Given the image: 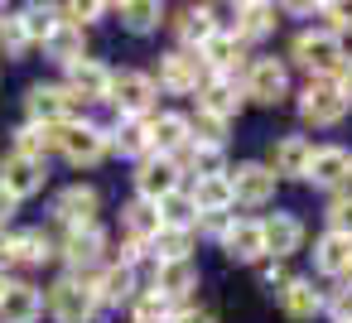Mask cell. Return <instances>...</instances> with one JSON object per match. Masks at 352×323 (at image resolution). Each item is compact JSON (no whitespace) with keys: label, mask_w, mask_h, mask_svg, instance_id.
<instances>
[{"label":"cell","mask_w":352,"mask_h":323,"mask_svg":"<svg viewBox=\"0 0 352 323\" xmlns=\"http://www.w3.org/2000/svg\"><path fill=\"white\" fill-rule=\"evenodd\" d=\"M111 15L121 20L126 34H140V39H145V34H155V30L164 25L169 10L160 5V0H121V5H111Z\"/></svg>","instance_id":"cell-31"},{"label":"cell","mask_w":352,"mask_h":323,"mask_svg":"<svg viewBox=\"0 0 352 323\" xmlns=\"http://www.w3.org/2000/svg\"><path fill=\"white\" fill-rule=\"evenodd\" d=\"M58 256V241L44 227H25V232H6V256L0 265H44Z\"/></svg>","instance_id":"cell-21"},{"label":"cell","mask_w":352,"mask_h":323,"mask_svg":"<svg viewBox=\"0 0 352 323\" xmlns=\"http://www.w3.org/2000/svg\"><path fill=\"white\" fill-rule=\"evenodd\" d=\"M15 25H20V34L30 39V49L39 44H49V34L58 30V5H25V10H15Z\"/></svg>","instance_id":"cell-36"},{"label":"cell","mask_w":352,"mask_h":323,"mask_svg":"<svg viewBox=\"0 0 352 323\" xmlns=\"http://www.w3.org/2000/svg\"><path fill=\"white\" fill-rule=\"evenodd\" d=\"M44 313V289L30 280H10L6 299H0V323H39Z\"/></svg>","instance_id":"cell-28"},{"label":"cell","mask_w":352,"mask_h":323,"mask_svg":"<svg viewBox=\"0 0 352 323\" xmlns=\"http://www.w3.org/2000/svg\"><path fill=\"white\" fill-rule=\"evenodd\" d=\"M44 183H49V164L44 159H25V155H10V150L0 155V188H6L15 203L44 193Z\"/></svg>","instance_id":"cell-13"},{"label":"cell","mask_w":352,"mask_h":323,"mask_svg":"<svg viewBox=\"0 0 352 323\" xmlns=\"http://www.w3.org/2000/svg\"><path fill=\"white\" fill-rule=\"evenodd\" d=\"M203 285V265L188 256V260H164V265H155V294L160 299H169L174 309H184V304H193V289Z\"/></svg>","instance_id":"cell-16"},{"label":"cell","mask_w":352,"mask_h":323,"mask_svg":"<svg viewBox=\"0 0 352 323\" xmlns=\"http://www.w3.org/2000/svg\"><path fill=\"white\" fill-rule=\"evenodd\" d=\"M285 63L304 68L309 78H338L342 63H347V44L333 30H323V25H309V30H299L289 39V58Z\"/></svg>","instance_id":"cell-1"},{"label":"cell","mask_w":352,"mask_h":323,"mask_svg":"<svg viewBox=\"0 0 352 323\" xmlns=\"http://www.w3.org/2000/svg\"><path fill=\"white\" fill-rule=\"evenodd\" d=\"M107 107L126 121H150L155 107H160V87L150 73L140 68H111V92H107Z\"/></svg>","instance_id":"cell-4"},{"label":"cell","mask_w":352,"mask_h":323,"mask_svg":"<svg viewBox=\"0 0 352 323\" xmlns=\"http://www.w3.org/2000/svg\"><path fill=\"white\" fill-rule=\"evenodd\" d=\"M174 49H188V54H198L212 34H217V25H212V15H208V5H184V10H174Z\"/></svg>","instance_id":"cell-29"},{"label":"cell","mask_w":352,"mask_h":323,"mask_svg":"<svg viewBox=\"0 0 352 323\" xmlns=\"http://www.w3.org/2000/svg\"><path fill=\"white\" fill-rule=\"evenodd\" d=\"M304 183L323 188L328 198L333 193H347L352 188V150L347 145H314L309 169H304Z\"/></svg>","instance_id":"cell-10"},{"label":"cell","mask_w":352,"mask_h":323,"mask_svg":"<svg viewBox=\"0 0 352 323\" xmlns=\"http://www.w3.org/2000/svg\"><path fill=\"white\" fill-rule=\"evenodd\" d=\"M241 107H246V97H241L236 78H203V87H198V111L203 116H217V121L232 126L241 116Z\"/></svg>","instance_id":"cell-22"},{"label":"cell","mask_w":352,"mask_h":323,"mask_svg":"<svg viewBox=\"0 0 352 323\" xmlns=\"http://www.w3.org/2000/svg\"><path fill=\"white\" fill-rule=\"evenodd\" d=\"M44 54L58 63V68H73L78 58H87V30H73V25H58L44 44Z\"/></svg>","instance_id":"cell-37"},{"label":"cell","mask_w":352,"mask_h":323,"mask_svg":"<svg viewBox=\"0 0 352 323\" xmlns=\"http://www.w3.org/2000/svg\"><path fill=\"white\" fill-rule=\"evenodd\" d=\"M294 111H299L304 126H314V131H333V126L347 121L352 102L342 97L338 78H309V82L299 87V97H294Z\"/></svg>","instance_id":"cell-3"},{"label":"cell","mask_w":352,"mask_h":323,"mask_svg":"<svg viewBox=\"0 0 352 323\" xmlns=\"http://www.w3.org/2000/svg\"><path fill=\"white\" fill-rule=\"evenodd\" d=\"M73 169H97L107 155H111V135H107V126H97V121H68V126H58V145H54Z\"/></svg>","instance_id":"cell-7"},{"label":"cell","mask_w":352,"mask_h":323,"mask_svg":"<svg viewBox=\"0 0 352 323\" xmlns=\"http://www.w3.org/2000/svg\"><path fill=\"white\" fill-rule=\"evenodd\" d=\"M280 25V5H270V0H236V39L241 44H256L265 34H275Z\"/></svg>","instance_id":"cell-26"},{"label":"cell","mask_w":352,"mask_h":323,"mask_svg":"<svg viewBox=\"0 0 352 323\" xmlns=\"http://www.w3.org/2000/svg\"><path fill=\"white\" fill-rule=\"evenodd\" d=\"M236 82H241V97L251 107H285L289 102V63L275 58V54L246 58V68H241Z\"/></svg>","instance_id":"cell-2"},{"label":"cell","mask_w":352,"mask_h":323,"mask_svg":"<svg viewBox=\"0 0 352 323\" xmlns=\"http://www.w3.org/2000/svg\"><path fill=\"white\" fill-rule=\"evenodd\" d=\"M131 183H135V198H145V203H160V198H169V193H179V188H184V174H179V164H174V159L145 155V159L135 164Z\"/></svg>","instance_id":"cell-14"},{"label":"cell","mask_w":352,"mask_h":323,"mask_svg":"<svg viewBox=\"0 0 352 323\" xmlns=\"http://www.w3.org/2000/svg\"><path fill=\"white\" fill-rule=\"evenodd\" d=\"M261 232H265V256H275V260L299 256L304 251V236H309L304 217L299 212H285V208H275L270 217H261Z\"/></svg>","instance_id":"cell-15"},{"label":"cell","mask_w":352,"mask_h":323,"mask_svg":"<svg viewBox=\"0 0 352 323\" xmlns=\"http://www.w3.org/2000/svg\"><path fill=\"white\" fill-rule=\"evenodd\" d=\"M323 5V0H318ZM318 5H309V0H289V5H280V15H294V20H309V15H318Z\"/></svg>","instance_id":"cell-50"},{"label":"cell","mask_w":352,"mask_h":323,"mask_svg":"<svg viewBox=\"0 0 352 323\" xmlns=\"http://www.w3.org/2000/svg\"><path fill=\"white\" fill-rule=\"evenodd\" d=\"M323 217H328V232H338V236H352V188H347V193H333Z\"/></svg>","instance_id":"cell-44"},{"label":"cell","mask_w":352,"mask_h":323,"mask_svg":"<svg viewBox=\"0 0 352 323\" xmlns=\"http://www.w3.org/2000/svg\"><path fill=\"white\" fill-rule=\"evenodd\" d=\"M150 78H155V87L169 92V97H198L208 68H203L198 54H188V49H169V54L155 58V73H150Z\"/></svg>","instance_id":"cell-8"},{"label":"cell","mask_w":352,"mask_h":323,"mask_svg":"<svg viewBox=\"0 0 352 323\" xmlns=\"http://www.w3.org/2000/svg\"><path fill=\"white\" fill-rule=\"evenodd\" d=\"M0 20H6V10H0Z\"/></svg>","instance_id":"cell-54"},{"label":"cell","mask_w":352,"mask_h":323,"mask_svg":"<svg viewBox=\"0 0 352 323\" xmlns=\"http://www.w3.org/2000/svg\"><path fill=\"white\" fill-rule=\"evenodd\" d=\"M280 299V313L294 318V323H314L323 313V289L309 280V275H289V285L275 294Z\"/></svg>","instance_id":"cell-25"},{"label":"cell","mask_w":352,"mask_h":323,"mask_svg":"<svg viewBox=\"0 0 352 323\" xmlns=\"http://www.w3.org/2000/svg\"><path fill=\"white\" fill-rule=\"evenodd\" d=\"M44 309L54 313V323H92L97 318V294H92V280L82 275H58L49 289H44Z\"/></svg>","instance_id":"cell-6"},{"label":"cell","mask_w":352,"mask_h":323,"mask_svg":"<svg viewBox=\"0 0 352 323\" xmlns=\"http://www.w3.org/2000/svg\"><path fill=\"white\" fill-rule=\"evenodd\" d=\"M92 294H97V309H121V304H131L140 294V275L126 270V265H116V260H107L92 275Z\"/></svg>","instance_id":"cell-23"},{"label":"cell","mask_w":352,"mask_h":323,"mask_svg":"<svg viewBox=\"0 0 352 323\" xmlns=\"http://www.w3.org/2000/svg\"><path fill=\"white\" fill-rule=\"evenodd\" d=\"M150 260L155 265H164V260H188L193 256V232H179V227H160L155 236H150Z\"/></svg>","instance_id":"cell-38"},{"label":"cell","mask_w":352,"mask_h":323,"mask_svg":"<svg viewBox=\"0 0 352 323\" xmlns=\"http://www.w3.org/2000/svg\"><path fill=\"white\" fill-rule=\"evenodd\" d=\"M63 87H68L82 107H97V102H107V92H111V68L87 54V58H78L73 68H63Z\"/></svg>","instance_id":"cell-17"},{"label":"cell","mask_w":352,"mask_h":323,"mask_svg":"<svg viewBox=\"0 0 352 323\" xmlns=\"http://www.w3.org/2000/svg\"><path fill=\"white\" fill-rule=\"evenodd\" d=\"M222 256L232 265H261L265 260V232H261V217H232L227 236L217 241Z\"/></svg>","instance_id":"cell-20"},{"label":"cell","mask_w":352,"mask_h":323,"mask_svg":"<svg viewBox=\"0 0 352 323\" xmlns=\"http://www.w3.org/2000/svg\"><path fill=\"white\" fill-rule=\"evenodd\" d=\"M188 198H193L198 217H212V212H232V208H236L227 179H193V183H188Z\"/></svg>","instance_id":"cell-33"},{"label":"cell","mask_w":352,"mask_h":323,"mask_svg":"<svg viewBox=\"0 0 352 323\" xmlns=\"http://www.w3.org/2000/svg\"><path fill=\"white\" fill-rule=\"evenodd\" d=\"M155 212H160V227H179V232H193V227H198V208H193L188 188H179V193H169V198H160V203H155Z\"/></svg>","instance_id":"cell-39"},{"label":"cell","mask_w":352,"mask_h":323,"mask_svg":"<svg viewBox=\"0 0 352 323\" xmlns=\"http://www.w3.org/2000/svg\"><path fill=\"white\" fill-rule=\"evenodd\" d=\"M25 111H30V126H68V121H87V107H82L63 82H30Z\"/></svg>","instance_id":"cell-5"},{"label":"cell","mask_w":352,"mask_h":323,"mask_svg":"<svg viewBox=\"0 0 352 323\" xmlns=\"http://www.w3.org/2000/svg\"><path fill=\"white\" fill-rule=\"evenodd\" d=\"M0 54H6V58H25V54H30V39L20 34L15 15H6V20H0Z\"/></svg>","instance_id":"cell-45"},{"label":"cell","mask_w":352,"mask_h":323,"mask_svg":"<svg viewBox=\"0 0 352 323\" xmlns=\"http://www.w3.org/2000/svg\"><path fill=\"white\" fill-rule=\"evenodd\" d=\"M232 217H236V212H212V217H198V227H193V236H208V241H222V236H227V227H232Z\"/></svg>","instance_id":"cell-48"},{"label":"cell","mask_w":352,"mask_h":323,"mask_svg":"<svg viewBox=\"0 0 352 323\" xmlns=\"http://www.w3.org/2000/svg\"><path fill=\"white\" fill-rule=\"evenodd\" d=\"M314 270L323 280H347L352 275V236H338V232H323L314 241Z\"/></svg>","instance_id":"cell-27"},{"label":"cell","mask_w":352,"mask_h":323,"mask_svg":"<svg viewBox=\"0 0 352 323\" xmlns=\"http://www.w3.org/2000/svg\"><path fill=\"white\" fill-rule=\"evenodd\" d=\"M107 15H111V5H102V0H73V5H58V25H73V30H92Z\"/></svg>","instance_id":"cell-41"},{"label":"cell","mask_w":352,"mask_h":323,"mask_svg":"<svg viewBox=\"0 0 352 323\" xmlns=\"http://www.w3.org/2000/svg\"><path fill=\"white\" fill-rule=\"evenodd\" d=\"M97 212H102V188L97 183H68V188L54 193V222L63 232L97 227Z\"/></svg>","instance_id":"cell-11"},{"label":"cell","mask_w":352,"mask_h":323,"mask_svg":"<svg viewBox=\"0 0 352 323\" xmlns=\"http://www.w3.org/2000/svg\"><path fill=\"white\" fill-rule=\"evenodd\" d=\"M54 145H58V126H30L25 121L15 131V140H10V155H25V159H44L49 164Z\"/></svg>","instance_id":"cell-35"},{"label":"cell","mask_w":352,"mask_h":323,"mask_svg":"<svg viewBox=\"0 0 352 323\" xmlns=\"http://www.w3.org/2000/svg\"><path fill=\"white\" fill-rule=\"evenodd\" d=\"M111 135V155H121V159H145L150 155V121H126V116H116V126L107 131Z\"/></svg>","instance_id":"cell-32"},{"label":"cell","mask_w":352,"mask_h":323,"mask_svg":"<svg viewBox=\"0 0 352 323\" xmlns=\"http://www.w3.org/2000/svg\"><path fill=\"white\" fill-rule=\"evenodd\" d=\"M155 232H160V212H155V203L131 198V203L121 208V236H126V241L150 246V236H155Z\"/></svg>","instance_id":"cell-34"},{"label":"cell","mask_w":352,"mask_h":323,"mask_svg":"<svg viewBox=\"0 0 352 323\" xmlns=\"http://www.w3.org/2000/svg\"><path fill=\"white\" fill-rule=\"evenodd\" d=\"M6 289H10V275H6V265H0V299H6Z\"/></svg>","instance_id":"cell-53"},{"label":"cell","mask_w":352,"mask_h":323,"mask_svg":"<svg viewBox=\"0 0 352 323\" xmlns=\"http://www.w3.org/2000/svg\"><path fill=\"white\" fill-rule=\"evenodd\" d=\"M309 155H314V140L289 131V135H275L270 140V155H265V169L285 183V179H299L304 183V169H309Z\"/></svg>","instance_id":"cell-19"},{"label":"cell","mask_w":352,"mask_h":323,"mask_svg":"<svg viewBox=\"0 0 352 323\" xmlns=\"http://www.w3.org/2000/svg\"><path fill=\"white\" fill-rule=\"evenodd\" d=\"M174 323H217V313L203 309V304H184V309L174 313Z\"/></svg>","instance_id":"cell-49"},{"label":"cell","mask_w":352,"mask_h":323,"mask_svg":"<svg viewBox=\"0 0 352 323\" xmlns=\"http://www.w3.org/2000/svg\"><path fill=\"white\" fill-rule=\"evenodd\" d=\"M256 275H261V289H270V294H280V289L289 285V265L275 260V256H265V260L256 265Z\"/></svg>","instance_id":"cell-47"},{"label":"cell","mask_w":352,"mask_h":323,"mask_svg":"<svg viewBox=\"0 0 352 323\" xmlns=\"http://www.w3.org/2000/svg\"><path fill=\"white\" fill-rule=\"evenodd\" d=\"M174 304L169 299H160L155 289H140L135 299H131V323H174Z\"/></svg>","instance_id":"cell-40"},{"label":"cell","mask_w":352,"mask_h":323,"mask_svg":"<svg viewBox=\"0 0 352 323\" xmlns=\"http://www.w3.org/2000/svg\"><path fill=\"white\" fill-rule=\"evenodd\" d=\"M15 212H20V203H15V198H10L6 188H0V227H6V222H10Z\"/></svg>","instance_id":"cell-51"},{"label":"cell","mask_w":352,"mask_h":323,"mask_svg":"<svg viewBox=\"0 0 352 323\" xmlns=\"http://www.w3.org/2000/svg\"><path fill=\"white\" fill-rule=\"evenodd\" d=\"M227 183H232V198H236L241 208H270L275 193H280V179L265 169V159H241V164L227 174Z\"/></svg>","instance_id":"cell-12"},{"label":"cell","mask_w":352,"mask_h":323,"mask_svg":"<svg viewBox=\"0 0 352 323\" xmlns=\"http://www.w3.org/2000/svg\"><path fill=\"white\" fill-rule=\"evenodd\" d=\"M188 145H193L188 111H155V116H150V155H160V159H179Z\"/></svg>","instance_id":"cell-18"},{"label":"cell","mask_w":352,"mask_h":323,"mask_svg":"<svg viewBox=\"0 0 352 323\" xmlns=\"http://www.w3.org/2000/svg\"><path fill=\"white\" fill-rule=\"evenodd\" d=\"M318 15L328 20L323 30H333V34L347 44V34H352V0H323V5H318Z\"/></svg>","instance_id":"cell-42"},{"label":"cell","mask_w":352,"mask_h":323,"mask_svg":"<svg viewBox=\"0 0 352 323\" xmlns=\"http://www.w3.org/2000/svg\"><path fill=\"white\" fill-rule=\"evenodd\" d=\"M188 126H193V140L198 145H227V121H217V116H203V111H193L188 116Z\"/></svg>","instance_id":"cell-43"},{"label":"cell","mask_w":352,"mask_h":323,"mask_svg":"<svg viewBox=\"0 0 352 323\" xmlns=\"http://www.w3.org/2000/svg\"><path fill=\"white\" fill-rule=\"evenodd\" d=\"M347 285H352V275H347Z\"/></svg>","instance_id":"cell-55"},{"label":"cell","mask_w":352,"mask_h":323,"mask_svg":"<svg viewBox=\"0 0 352 323\" xmlns=\"http://www.w3.org/2000/svg\"><path fill=\"white\" fill-rule=\"evenodd\" d=\"M58 256H63L68 275L92 280V275H97V270L111 260V256H107V232H102V227H78V232H63Z\"/></svg>","instance_id":"cell-9"},{"label":"cell","mask_w":352,"mask_h":323,"mask_svg":"<svg viewBox=\"0 0 352 323\" xmlns=\"http://www.w3.org/2000/svg\"><path fill=\"white\" fill-rule=\"evenodd\" d=\"M323 313H328L333 323H352V285L328 289V294H323Z\"/></svg>","instance_id":"cell-46"},{"label":"cell","mask_w":352,"mask_h":323,"mask_svg":"<svg viewBox=\"0 0 352 323\" xmlns=\"http://www.w3.org/2000/svg\"><path fill=\"white\" fill-rule=\"evenodd\" d=\"M338 87H342V97L352 102V54H347V63H342V73H338Z\"/></svg>","instance_id":"cell-52"},{"label":"cell","mask_w":352,"mask_h":323,"mask_svg":"<svg viewBox=\"0 0 352 323\" xmlns=\"http://www.w3.org/2000/svg\"><path fill=\"white\" fill-rule=\"evenodd\" d=\"M198 58H203V68H208V78H236V68H246V44L236 39V34H227V30H217L203 49H198Z\"/></svg>","instance_id":"cell-24"},{"label":"cell","mask_w":352,"mask_h":323,"mask_svg":"<svg viewBox=\"0 0 352 323\" xmlns=\"http://www.w3.org/2000/svg\"><path fill=\"white\" fill-rule=\"evenodd\" d=\"M179 174H188V179H227L232 174V164H227V145H188L179 159Z\"/></svg>","instance_id":"cell-30"}]
</instances>
